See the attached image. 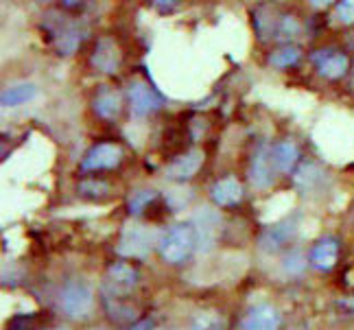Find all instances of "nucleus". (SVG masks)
I'll list each match as a JSON object with an SVG mask.
<instances>
[{"instance_id": "obj_24", "label": "nucleus", "mask_w": 354, "mask_h": 330, "mask_svg": "<svg viewBox=\"0 0 354 330\" xmlns=\"http://www.w3.org/2000/svg\"><path fill=\"white\" fill-rule=\"evenodd\" d=\"M304 267H306V258L299 250H293L287 258H284V269L289 273H299V271H304Z\"/></svg>"}, {"instance_id": "obj_10", "label": "nucleus", "mask_w": 354, "mask_h": 330, "mask_svg": "<svg viewBox=\"0 0 354 330\" xmlns=\"http://www.w3.org/2000/svg\"><path fill=\"white\" fill-rule=\"evenodd\" d=\"M210 197L216 205H236L243 199V186L236 177H223L210 188Z\"/></svg>"}, {"instance_id": "obj_5", "label": "nucleus", "mask_w": 354, "mask_h": 330, "mask_svg": "<svg viewBox=\"0 0 354 330\" xmlns=\"http://www.w3.org/2000/svg\"><path fill=\"white\" fill-rule=\"evenodd\" d=\"M127 94H129V103H131L133 114H138V116L151 114L162 105V99L145 84V81H131L127 88Z\"/></svg>"}, {"instance_id": "obj_7", "label": "nucleus", "mask_w": 354, "mask_h": 330, "mask_svg": "<svg viewBox=\"0 0 354 330\" xmlns=\"http://www.w3.org/2000/svg\"><path fill=\"white\" fill-rule=\"evenodd\" d=\"M250 180L256 188H267L271 180H274V160H271V151L265 145L258 147L252 158Z\"/></svg>"}, {"instance_id": "obj_25", "label": "nucleus", "mask_w": 354, "mask_h": 330, "mask_svg": "<svg viewBox=\"0 0 354 330\" xmlns=\"http://www.w3.org/2000/svg\"><path fill=\"white\" fill-rule=\"evenodd\" d=\"M337 20L342 24H354V0H342V3H339Z\"/></svg>"}, {"instance_id": "obj_13", "label": "nucleus", "mask_w": 354, "mask_h": 330, "mask_svg": "<svg viewBox=\"0 0 354 330\" xmlns=\"http://www.w3.org/2000/svg\"><path fill=\"white\" fill-rule=\"evenodd\" d=\"M138 282V271L127 263H116L107 271V284L114 288V293H127Z\"/></svg>"}, {"instance_id": "obj_21", "label": "nucleus", "mask_w": 354, "mask_h": 330, "mask_svg": "<svg viewBox=\"0 0 354 330\" xmlns=\"http://www.w3.org/2000/svg\"><path fill=\"white\" fill-rule=\"evenodd\" d=\"M156 192L153 190H138V192H133V195L129 197V212L131 214H140L149 203L156 201Z\"/></svg>"}, {"instance_id": "obj_15", "label": "nucleus", "mask_w": 354, "mask_h": 330, "mask_svg": "<svg viewBox=\"0 0 354 330\" xmlns=\"http://www.w3.org/2000/svg\"><path fill=\"white\" fill-rule=\"evenodd\" d=\"M293 232H295V221H291V219H289V221H284V223H278L274 228H269L263 235V239H261L263 250H267V252L280 250V247L293 237Z\"/></svg>"}, {"instance_id": "obj_26", "label": "nucleus", "mask_w": 354, "mask_h": 330, "mask_svg": "<svg viewBox=\"0 0 354 330\" xmlns=\"http://www.w3.org/2000/svg\"><path fill=\"white\" fill-rule=\"evenodd\" d=\"M107 190V184L103 182H81L79 184V192H84V195H90V197H99Z\"/></svg>"}, {"instance_id": "obj_29", "label": "nucleus", "mask_w": 354, "mask_h": 330, "mask_svg": "<svg viewBox=\"0 0 354 330\" xmlns=\"http://www.w3.org/2000/svg\"><path fill=\"white\" fill-rule=\"evenodd\" d=\"M151 328H153V324H151V322H149V320H142V322L136 324L131 330H151Z\"/></svg>"}, {"instance_id": "obj_16", "label": "nucleus", "mask_w": 354, "mask_h": 330, "mask_svg": "<svg viewBox=\"0 0 354 330\" xmlns=\"http://www.w3.org/2000/svg\"><path fill=\"white\" fill-rule=\"evenodd\" d=\"M35 94H37V88L33 84L22 81V84H13V86L5 88L0 101H3V107H20L24 103H29Z\"/></svg>"}, {"instance_id": "obj_8", "label": "nucleus", "mask_w": 354, "mask_h": 330, "mask_svg": "<svg viewBox=\"0 0 354 330\" xmlns=\"http://www.w3.org/2000/svg\"><path fill=\"white\" fill-rule=\"evenodd\" d=\"M201 164H203V154L199 149H193V151H188V154L180 156L175 162L169 164L167 177L169 180H175V182H186L201 169Z\"/></svg>"}, {"instance_id": "obj_12", "label": "nucleus", "mask_w": 354, "mask_h": 330, "mask_svg": "<svg viewBox=\"0 0 354 330\" xmlns=\"http://www.w3.org/2000/svg\"><path fill=\"white\" fill-rule=\"evenodd\" d=\"M315 62H317L319 75L326 79H339V77H344L348 71V57L344 53L322 51V55H317Z\"/></svg>"}, {"instance_id": "obj_4", "label": "nucleus", "mask_w": 354, "mask_h": 330, "mask_svg": "<svg viewBox=\"0 0 354 330\" xmlns=\"http://www.w3.org/2000/svg\"><path fill=\"white\" fill-rule=\"evenodd\" d=\"M122 160V149L114 143H101L92 147L84 162H81V171H103V169H114Z\"/></svg>"}, {"instance_id": "obj_3", "label": "nucleus", "mask_w": 354, "mask_h": 330, "mask_svg": "<svg viewBox=\"0 0 354 330\" xmlns=\"http://www.w3.org/2000/svg\"><path fill=\"white\" fill-rule=\"evenodd\" d=\"M156 243V232L149 230L147 226H127L120 235L118 254L129 258H142L151 252Z\"/></svg>"}, {"instance_id": "obj_17", "label": "nucleus", "mask_w": 354, "mask_h": 330, "mask_svg": "<svg viewBox=\"0 0 354 330\" xmlns=\"http://www.w3.org/2000/svg\"><path fill=\"white\" fill-rule=\"evenodd\" d=\"M254 24H256V31L261 35V39H269L274 33H278V18H276V11L269 9V7H261L256 11V18H254Z\"/></svg>"}, {"instance_id": "obj_2", "label": "nucleus", "mask_w": 354, "mask_h": 330, "mask_svg": "<svg viewBox=\"0 0 354 330\" xmlns=\"http://www.w3.org/2000/svg\"><path fill=\"white\" fill-rule=\"evenodd\" d=\"M62 311L71 320L86 318L92 309V291L84 280H68L59 297Z\"/></svg>"}, {"instance_id": "obj_27", "label": "nucleus", "mask_w": 354, "mask_h": 330, "mask_svg": "<svg viewBox=\"0 0 354 330\" xmlns=\"http://www.w3.org/2000/svg\"><path fill=\"white\" fill-rule=\"evenodd\" d=\"M153 5L162 11H171L177 5V0H153Z\"/></svg>"}, {"instance_id": "obj_19", "label": "nucleus", "mask_w": 354, "mask_h": 330, "mask_svg": "<svg viewBox=\"0 0 354 330\" xmlns=\"http://www.w3.org/2000/svg\"><path fill=\"white\" fill-rule=\"evenodd\" d=\"M299 57H302V53H299L297 46H284L280 51H274L271 53V57H269V64L274 66V68H291L299 62Z\"/></svg>"}, {"instance_id": "obj_11", "label": "nucleus", "mask_w": 354, "mask_h": 330, "mask_svg": "<svg viewBox=\"0 0 354 330\" xmlns=\"http://www.w3.org/2000/svg\"><path fill=\"white\" fill-rule=\"evenodd\" d=\"M339 258V243L335 239H322L310 252V265L319 271H330Z\"/></svg>"}, {"instance_id": "obj_9", "label": "nucleus", "mask_w": 354, "mask_h": 330, "mask_svg": "<svg viewBox=\"0 0 354 330\" xmlns=\"http://www.w3.org/2000/svg\"><path fill=\"white\" fill-rule=\"evenodd\" d=\"M278 328H280V313L274 306L261 304L248 313L241 330H278Z\"/></svg>"}, {"instance_id": "obj_23", "label": "nucleus", "mask_w": 354, "mask_h": 330, "mask_svg": "<svg viewBox=\"0 0 354 330\" xmlns=\"http://www.w3.org/2000/svg\"><path fill=\"white\" fill-rule=\"evenodd\" d=\"M322 173H319V169L315 167V164H304L302 169L297 171V175H295V184L297 186H313V182L317 180Z\"/></svg>"}, {"instance_id": "obj_6", "label": "nucleus", "mask_w": 354, "mask_h": 330, "mask_svg": "<svg viewBox=\"0 0 354 330\" xmlns=\"http://www.w3.org/2000/svg\"><path fill=\"white\" fill-rule=\"evenodd\" d=\"M92 66L97 68L99 73H105V75L118 73V68H120V51L114 44V39H110V37H101L99 39L97 48H94V55H92Z\"/></svg>"}, {"instance_id": "obj_20", "label": "nucleus", "mask_w": 354, "mask_h": 330, "mask_svg": "<svg viewBox=\"0 0 354 330\" xmlns=\"http://www.w3.org/2000/svg\"><path fill=\"white\" fill-rule=\"evenodd\" d=\"M190 330H225V320L219 313H199L190 324Z\"/></svg>"}, {"instance_id": "obj_30", "label": "nucleus", "mask_w": 354, "mask_h": 330, "mask_svg": "<svg viewBox=\"0 0 354 330\" xmlns=\"http://www.w3.org/2000/svg\"><path fill=\"white\" fill-rule=\"evenodd\" d=\"M79 0H64V5H68V7H73V5H77Z\"/></svg>"}, {"instance_id": "obj_1", "label": "nucleus", "mask_w": 354, "mask_h": 330, "mask_svg": "<svg viewBox=\"0 0 354 330\" xmlns=\"http://www.w3.org/2000/svg\"><path fill=\"white\" fill-rule=\"evenodd\" d=\"M158 245H160V254L167 263L171 265L184 263L197 245V232L193 226H175L162 237Z\"/></svg>"}, {"instance_id": "obj_28", "label": "nucleus", "mask_w": 354, "mask_h": 330, "mask_svg": "<svg viewBox=\"0 0 354 330\" xmlns=\"http://www.w3.org/2000/svg\"><path fill=\"white\" fill-rule=\"evenodd\" d=\"M333 3H335V0H310V5L315 7V9H324V7H328Z\"/></svg>"}, {"instance_id": "obj_22", "label": "nucleus", "mask_w": 354, "mask_h": 330, "mask_svg": "<svg viewBox=\"0 0 354 330\" xmlns=\"http://www.w3.org/2000/svg\"><path fill=\"white\" fill-rule=\"evenodd\" d=\"M299 35V24L295 18L287 16V18H282L280 24H278V33L276 37L280 39V42H291V39H295Z\"/></svg>"}, {"instance_id": "obj_14", "label": "nucleus", "mask_w": 354, "mask_h": 330, "mask_svg": "<svg viewBox=\"0 0 354 330\" xmlns=\"http://www.w3.org/2000/svg\"><path fill=\"white\" fill-rule=\"evenodd\" d=\"M271 160H274V167L280 173H291L293 167L297 164V160H299V149L291 140L278 143L274 149H271Z\"/></svg>"}, {"instance_id": "obj_18", "label": "nucleus", "mask_w": 354, "mask_h": 330, "mask_svg": "<svg viewBox=\"0 0 354 330\" xmlns=\"http://www.w3.org/2000/svg\"><path fill=\"white\" fill-rule=\"evenodd\" d=\"M94 112L101 118L112 120L120 114V94L116 92H103L97 101H94Z\"/></svg>"}]
</instances>
